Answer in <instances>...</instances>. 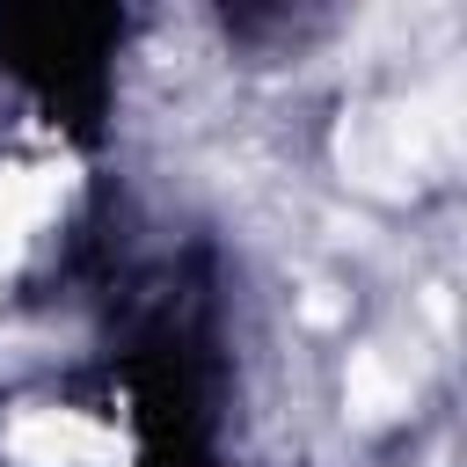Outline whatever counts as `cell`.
<instances>
[{"instance_id": "obj_1", "label": "cell", "mask_w": 467, "mask_h": 467, "mask_svg": "<svg viewBox=\"0 0 467 467\" xmlns=\"http://www.w3.org/2000/svg\"><path fill=\"white\" fill-rule=\"evenodd\" d=\"M336 153L350 168V182L365 190H416L445 153H452V88L431 102H387V109H358L336 131Z\"/></svg>"}, {"instance_id": "obj_2", "label": "cell", "mask_w": 467, "mask_h": 467, "mask_svg": "<svg viewBox=\"0 0 467 467\" xmlns=\"http://www.w3.org/2000/svg\"><path fill=\"white\" fill-rule=\"evenodd\" d=\"M7 452L22 467H124V445L102 423L73 416V409H29V416H15L7 423Z\"/></svg>"}, {"instance_id": "obj_3", "label": "cell", "mask_w": 467, "mask_h": 467, "mask_svg": "<svg viewBox=\"0 0 467 467\" xmlns=\"http://www.w3.org/2000/svg\"><path fill=\"white\" fill-rule=\"evenodd\" d=\"M66 197V168H0V263L22 255L36 219H51Z\"/></svg>"}, {"instance_id": "obj_4", "label": "cell", "mask_w": 467, "mask_h": 467, "mask_svg": "<svg viewBox=\"0 0 467 467\" xmlns=\"http://www.w3.org/2000/svg\"><path fill=\"white\" fill-rule=\"evenodd\" d=\"M343 394H350V416H358V423H387V416L409 409V379L387 365V350H350Z\"/></svg>"}]
</instances>
